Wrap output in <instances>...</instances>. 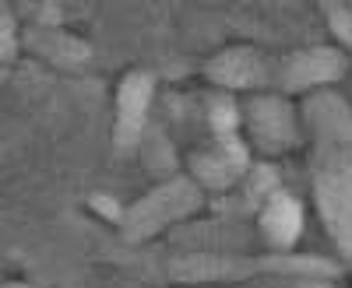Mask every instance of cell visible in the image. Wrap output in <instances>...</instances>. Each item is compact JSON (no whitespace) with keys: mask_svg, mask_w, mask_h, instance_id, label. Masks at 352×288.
I'll list each match as a JSON object with an SVG mask.
<instances>
[{"mask_svg":"<svg viewBox=\"0 0 352 288\" xmlns=\"http://www.w3.org/2000/svg\"><path fill=\"white\" fill-rule=\"evenodd\" d=\"M317 200L320 215L328 221V232L352 256V176L349 172H324L317 180Z\"/></svg>","mask_w":352,"mask_h":288,"instance_id":"cell-1","label":"cell"},{"mask_svg":"<svg viewBox=\"0 0 352 288\" xmlns=\"http://www.w3.org/2000/svg\"><path fill=\"white\" fill-rule=\"evenodd\" d=\"M190 204H194V190H190L187 183H169L166 190H155V193L134 211V218H131V232H148V228L162 225L166 218L184 215Z\"/></svg>","mask_w":352,"mask_h":288,"instance_id":"cell-2","label":"cell"},{"mask_svg":"<svg viewBox=\"0 0 352 288\" xmlns=\"http://www.w3.org/2000/svg\"><path fill=\"white\" fill-rule=\"evenodd\" d=\"M148 95H152V77L144 74H131L120 88V123H116V141L131 144L144 123V109H148Z\"/></svg>","mask_w":352,"mask_h":288,"instance_id":"cell-3","label":"cell"},{"mask_svg":"<svg viewBox=\"0 0 352 288\" xmlns=\"http://www.w3.org/2000/svg\"><path fill=\"white\" fill-rule=\"evenodd\" d=\"M264 232L275 246H292L300 236V225H303V215H300V204L285 193H275L264 208Z\"/></svg>","mask_w":352,"mask_h":288,"instance_id":"cell-4","label":"cell"},{"mask_svg":"<svg viewBox=\"0 0 352 288\" xmlns=\"http://www.w3.org/2000/svg\"><path fill=\"white\" fill-rule=\"evenodd\" d=\"M338 71H342L338 53H331V49H314V53H303V56H296V60H292V67H289V84L303 88V84L331 81Z\"/></svg>","mask_w":352,"mask_h":288,"instance_id":"cell-5","label":"cell"},{"mask_svg":"<svg viewBox=\"0 0 352 288\" xmlns=\"http://www.w3.org/2000/svg\"><path fill=\"white\" fill-rule=\"evenodd\" d=\"M212 74H215L222 84H232V88H243V84H254V81H257L261 67H257V56H254V53L236 49V53H226V56H219V60L212 64Z\"/></svg>","mask_w":352,"mask_h":288,"instance_id":"cell-6","label":"cell"},{"mask_svg":"<svg viewBox=\"0 0 352 288\" xmlns=\"http://www.w3.org/2000/svg\"><path fill=\"white\" fill-rule=\"evenodd\" d=\"M254 134L268 144V148L285 144L289 141V117H285V109L275 106V102H257L254 106Z\"/></svg>","mask_w":352,"mask_h":288,"instance_id":"cell-7","label":"cell"},{"mask_svg":"<svg viewBox=\"0 0 352 288\" xmlns=\"http://www.w3.org/2000/svg\"><path fill=\"white\" fill-rule=\"evenodd\" d=\"M232 120H236V117H232V109H229V106H219V109H215V127L229 130V127H232Z\"/></svg>","mask_w":352,"mask_h":288,"instance_id":"cell-8","label":"cell"},{"mask_svg":"<svg viewBox=\"0 0 352 288\" xmlns=\"http://www.w3.org/2000/svg\"><path fill=\"white\" fill-rule=\"evenodd\" d=\"M303 288H324V285H303Z\"/></svg>","mask_w":352,"mask_h":288,"instance_id":"cell-9","label":"cell"}]
</instances>
